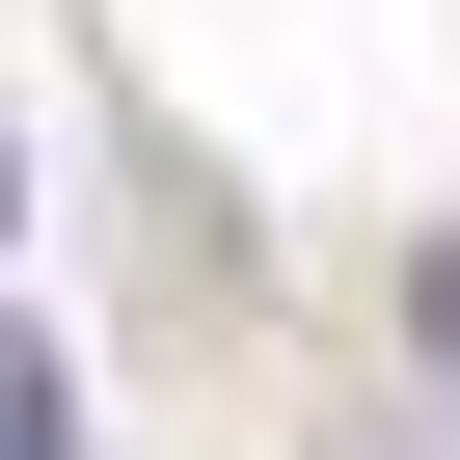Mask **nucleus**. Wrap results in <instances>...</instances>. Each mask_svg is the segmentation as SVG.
<instances>
[{
  "label": "nucleus",
  "mask_w": 460,
  "mask_h": 460,
  "mask_svg": "<svg viewBox=\"0 0 460 460\" xmlns=\"http://www.w3.org/2000/svg\"><path fill=\"white\" fill-rule=\"evenodd\" d=\"M406 352H433V406H460V217L406 244Z\"/></svg>",
  "instance_id": "f03ea898"
},
{
  "label": "nucleus",
  "mask_w": 460,
  "mask_h": 460,
  "mask_svg": "<svg viewBox=\"0 0 460 460\" xmlns=\"http://www.w3.org/2000/svg\"><path fill=\"white\" fill-rule=\"evenodd\" d=\"M0 460H82V352L55 325H0Z\"/></svg>",
  "instance_id": "f257e3e1"
},
{
  "label": "nucleus",
  "mask_w": 460,
  "mask_h": 460,
  "mask_svg": "<svg viewBox=\"0 0 460 460\" xmlns=\"http://www.w3.org/2000/svg\"><path fill=\"white\" fill-rule=\"evenodd\" d=\"M0 217H28V136H0Z\"/></svg>",
  "instance_id": "20e7f679"
},
{
  "label": "nucleus",
  "mask_w": 460,
  "mask_h": 460,
  "mask_svg": "<svg viewBox=\"0 0 460 460\" xmlns=\"http://www.w3.org/2000/svg\"><path fill=\"white\" fill-rule=\"evenodd\" d=\"M325 460H460V433H325Z\"/></svg>",
  "instance_id": "7ed1b4c3"
}]
</instances>
